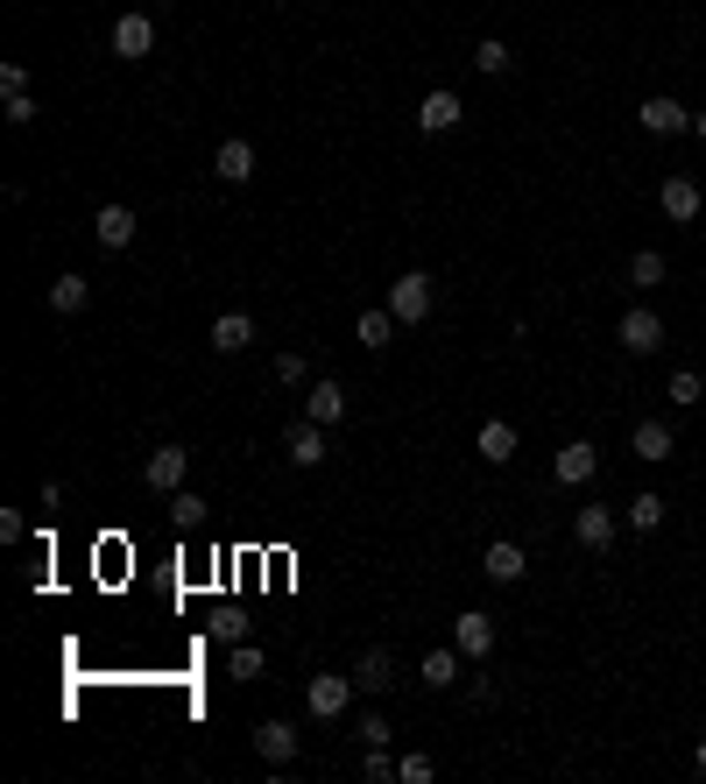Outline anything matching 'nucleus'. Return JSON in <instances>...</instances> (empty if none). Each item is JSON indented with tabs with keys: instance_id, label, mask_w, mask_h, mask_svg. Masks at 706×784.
I'll return each mask as SVG.
<instances>
[{
	"instance_id": "a19ab883",
	"label": "nucleus",
	"mask_w": 706,
	"mask_h": 784,
	"mask_svg": "<svg viewBox=\"0 0 706 784\" xmlns=\"http://www.w3.org/2000/svg\"><path fill=\"white\" fill-rule=\"evenodd\" d=\"M156 8H170V0H156Z\"/></svg>"
},
{
	"instance_id": "2eb2a0df",
	"label": "nucleus",
	"mask_w": 706,
	"mask_h": 784,
	"mask_svg": "<svg viewBox=\"0 0 706 784\" xmlns=\"http://www.w3.org/2000/svg\"><path fill=\"white\" fill-rule=\"evenodd\" d=\"M460 658H467L460 643H438V650H424V664H417V679H424L431 693H446V685L460 679Z\"/></svg>"
},
{
	"instance_id": "1a4fd4ad",
	"label": "nucleus",
	"mask_w": 706,
	"mask_h": 784,
	"mask_svg": "<svg viewBox=\"0 0 706 784\" xmlns=\"http://www.w3.org/2000/svg\"><path fill=\"white\" fill-rule=\"evenodd\" d=\"M636 121L651 128V135H685V128H693V113H685L672 92H657V100H643V106H636Z\"/></svg>"
},
{
	"instance_id": "2f4dec72",
	"label": "nucleus",
	"mask_w": 706,
	"mask_h": 784,
	"mask_svg": "<svg viewBox=\"0 0 706 784\" xmlns=\"http://www.w3.org/2000/svg\"><path fill=\"white\" fill-rule=\"evenodd\" d=\"M226 672H234V679H262V650H255V643H234V658H226Z\"/></svg>"
},
{
	"instance_id": "9d476101",
	"label": "nucleus",
	"mask_w": 706,
	"mask_h": 784,
	"mask_svg": "<svg viewBox=\"0 0 706 784\" xmlns=\"http://www.w3.org/2000/svg\"><path fill=\"white\" fill-rule=\"evenodd\" d=\"M354 685H360V693H389V685H396V658H389L381 643H368V650L354 658Z\"/></svg>"
},
{
	"instance_id": "e433bc0d",
	"label": "nucleus",
	"mask_w": 706,
	"mask_h": 784,
	"mask_svg": "<svg viewBox=\"0 0 706 784\" xmlns=\"http://www.w3.org/2000/svg\"><path fill=\"white\" fill-rule=\"evenodd\" d=\"M22 530H29V516H22V509H0V538L14 544V538H22Z\"/></svg>"
},
{
	"instance_id": "4468645a",
	"label": "nucleus",
	"mask_w": 706,
	"mask_h": 784,
	"mask_svg": "<svg viewBox=\"0 0 706 784\" xmlns=\"http://www.w3.org/2000/svg\"><path fill=\"white\" fill-rule=\"evenodd\" d=\"M156 50V22L149 14H121L113 22V57H149Z\"/></svg>"
},
{
	"instance_id": "bb28decb",
	"label": "nucleus",
	"mask_w": 706,
	"mask_h": 784,
	"mask_svg": "<svg viewBox=\"0 0 706 784\" xmlns=\"http://www.w3.org/2000/svg\"><path fill=\"white\" fill-rule=\"evenodd\" d=\"M170 523H177V530H198V523H205V495L177 488V495H170Z\"/></svg>"
},
{
	"instance_id": "39448f33",
	"label": "nucleus",
	"mask_w": 706,
	"mask_h": 784,
	"mask_svg": "<svg viewBox=\"0 0 706 784\" xmlns=\"http://www.w3.org/2000/svg\"><path fill=\"white\" fill-rule=\"evenodd\" d=\"M184 474H191V452L184 446H156V452H149V467H142V481L156 488V495H177Z\"/></svg>"
},
{
	"instance_id": "4c0bfd02",
	"label": "nucleus",
	"mask_w": 706,
	"mask_h": 784,
	"mask_svg": "<svg viewBox=\"0 0 706 784\" xmlns=\"http://www.w3.org/2000/svg\"><path fill=\"white\" fill-rule=\"evenodd\" d=\"M241 629H247L241 615H219V622H213V637H219V643H241Z\"/></svg>"
},
{
	"instance_id": "7c9ffc66",
	"label": "nucleus",
	"mask_w": 706,
	"mask_h": 784,
	"mask_svg": "<svg viewBox=\"0 0 706 784\" xmlns=\"http://www.w3.org/2000/svg\"><path fill=\"white\" fill-rule=\"evenodd\" d=\"M431 777H438L431 756H396V784H431Z\"/></svg>"
},
{
	"instance_id": "412c9836",
	"label": "nucleus",
	"mask_w": 706,
	"mask_h": 784,
	"mask_svg": "<svg viewBox=\"0 0 706 784\" xmlns=\"http://www.w3.org/2000/svg\"><path fill=\"white\" fill-rule=\"evenodd\" d=\"M92 234H100V247H127V241H135V213H127V205H100Z\"/></svg>"
},
{
	"instance_id": "f3484780",
	"label": "nucleus",
	"mask_w": 706,
	"mask_h": 784,
	"mask_svg": "<svg viewBox=\"0 0 706 784\" xmlns=\"http://www.w3.org/2000/svg\"><path fill=\"white\" fill-rule=\"evenodd\" d=\"M255 756L262 763H297V729H290V721H262V729H255Z\"/></svg>"
},
{
	"instance_id": "f704fd0d",
	"label": "nucleus",
	"mask_w": 706,
	"mask_h": 784,
	"mask_svg": "<svg viewBox=\"0 0 706 784\" xmlns=\"http://www.w3.org/2000/svg\"><path fill=\"white\" fill-rule=\"evenodd\" d=\"M354 735H360V750H375V742H389V721H381V714H360Z\"/></svg>"
},
{
	"instance_id": "c756f323",
	"label": "nucleus",
	"mask_w": 706,
	"mask_h": 784,
	"mask_svg": "<svg viewBox=\"0 0 706 784\" xmlns=\"http://www.w3.org/2000/svg\"><path fill=\"white\" fill-rule=\"evenodd\" d=\"M360 771H368V784H396V756H389V742H375V750L360 756Z\"/></svg>"
},
{
	"instance_id": "393cba45",
	"label": "nucleus",
	"mask_w": 706,
	"mask_h": 784,
	"mask_svg": "<svg viewBox=\"0 0 706 784\" xmlns=\"http://www.w3.org/2000/svg\"><path fill=\"white\" fill-rule=\"evenodd\" d=\"M396 325H403V318H396V312H360V325H354V333H360V347H389V339H396Z\"/></svg>"
},
{
	"instance_id": "c9c22d12",
	"label": "nucleus",
	"mask_w": 706,
	"mask_h": 784,
	"mask_svg": "<svg viewBox=\"0 0 706 784\" xmlns=\"http://www.w3.org/2000/svg\"><path fill=\"white\" fill-rule=\"evenodd\" d=\"M0 92H29V64H14V57H8V64H0Z\"/></svg>"
},
{
	"instance_id": "ddd939ff",
	"label": "nucleus",
	"mask_w": 706,
	"mask_h": 784,
	"mask_svg": "<svg viewBox=\"0 0 706 784\" xmlns=\"http://www.w3.org/2000/svg\"><path fill=\"white\" fill-rule=\"evenodd\" d=\"M304 417H311V425H339V417H347V389H339V381L326 375V381H311V396H304Z\"/></svg>"
},
{
	"instance_id": "cd10ccee",
	"label": "nucleus",
	"mask_w": 706,
	"mask_h": 784,
	"mask_svg": "<svg viewBox=\"0 0 706 784\" xmlns=\"http://www.w3.org/2000/svg\"><path fill=\"white\" fill-rule=\"evenodd\" d=\"M657 523H664V495L643 488L636 502H628V530H657Z\"/></svg>"
},
{
	"instance_id": "423d86ee",
	"label": "nucleus",
	"mask_w": 706,
	"mask_h": 784,
	"mask_svg": "<svg viewBox=\"0 0 706 784\" xmlns=\"http://www.w3.org/2000/svg\"><path fill=\"white\" fill-rule=\"evenodd\" d=\"M460 92L452 85H438V92H424V106H417V128H424V135H452V128H460Z\"/></svg>"
},
{
	"instance_id": "dca6fc26",
	"label": "nucleus",
	"mask_w": 706,
	"mask_h": 784,
	"mask_svg": "<svg viewBox=\"0 0 706 784\" xmlns=\"http://www.w3.org/2000/svg\"><path fill=\"white\" fill-rule=\"evenodd\" d=\"M213 177L219 184H247V177H255V142H219V156H213Z\"/></svg>"
},
{
	"instance_id": "6e6552de",
	"label": "nucleus",
	"mask_w": 706,
	"mask_h": 784,
	"mask_svg": "<svg viewBox=\"0 0 706 784\" xmlns=\"http://www.w3.org/2000/svg\"><path fill=\"white\" fill-rule=\"evenodd\" d=\"M283 452H290V467H318V460H326V425L297 417V425L283 431Z\"/></svg>"
},
{
	"instance_id": "aec40b11",
	"label": "nucleus",
	"mask_w": 706,
	"mask_h": 784,
	"mask_svg": "<svg viewBox=\"0 0 706 784\" xmlns=\"http://www.w3.org/2000/svg\"><path fill=\"white\" fill-rule=\"evenodd\" d=\"M473 446H481V460L509 467V460H516V425H509V417H488V425H481V438H473Z\"/></svg>"
},
{
	"instance_id": "f03ea898",
	"label": "nucleus",
	"mask_w": 706,
	"mask_h": 784,
	"mask_svg": "<svg viewBox=\"0 0 706 784\" xmlns=\"http://www.w3.org/2000/svg\"><path fill=\"white\" fill-rule=\"evenodd\" d=\"M601 467V446H586V438H572V446H559V460H551V481L559 488H586Z\"/></svg>"
},
{
	"instance_id": "72a5a7b5",
	"label": "nucleus",
	"mask_w": 706,
	"mask_h": 784,
	"mask_svg": "<svg viewBox=\"0 0 706 784\" xmlns=\"http://www.w3.org/2000/svg\"><path fill=\"white\" fill-rule=\"evenodd\" d=\"M276 381H283V389H304V381H311V368H304V354H283V360H276Z\"/></svg>"
},
{
	"instance_id": "f8f14e48",
	"label": "nucleus",
	"mask_w": 706,
	"mask_h": 784,
	"mask_svg": "<svg viewBox=\"0 0 706 784\" xmlns=\"http://www.w3.org/2000/svg\"><path fill=\"white\" fill-rule=\"evenodd\" d=\"M452 643H460L467 658H494V615H481V608H467V615L452 622Z\"/></svg>"
},
{
	"instance_id": "ea45409f",
	"label": "nucleus",
	"mask_w": 706,
	"mask_h": 784,
	"mask_svg": "<svg viewBox=\"0 0 706 784\" xmlns=\"http://www.w3.org/2000/svg\"><path fill=\"white\" fill-rule=\"evenodd\" d=\"M693 135H699V142H706V113H693Z\"/></svg>"
},
{
	"instance_id": "5701e85b",
	"label": "nucleus",
	"mask_w": 706,
	"mask_h": 784,
	"mask_svg": "<svg viewBox=\"0 0 706 784\" xmlns=\"http://www.w3.org/2000/svg\"><path fill=\"white\" fill-rule=\"evenodd\" d=\"M85 304H92V283H85V276H57V283H50V312L71 318V312H85Z\"/></svg>"
},
{
	"instance_id": "473e14b6",
	"label": "nucleus",
	"mask_w": 706,
	"mask_h": 784,
	"mask_svg": "<svg viewBox=\"0 0 706 784\" xmlns=\"http://www.w3.org/2000/svg\"><path fill=\"white\" fill-rule=\"evenodd\" d=\"M0 113H8V128H29V121H35V113H43V106H35L29 92H8V106H0Z\"/></svg>"
},
{
	"instance_id": "20e7f679",
	"label": "nucleus",
	"mask_w": 706,
	"mask_h": 784,
	"mask_svg": "<svg viewBox=\"0 0 706 784\" xmlns=\"http://www.w3.org/2000/svg\"><path fill=\"white\" fill-rule=\"evenodd\" d=\"M304 706H311L318 721H339L354 706V679H332V672H318L311 685H304Z\"/></svg>"
},
{
	"instance_id": "9b49d317",
	"label": "nucleus",
	"mask_w": 706,
	"mask_h": 784,
	"mask_svg": "<svg viewBox=\"0 0 706 784\" xmlns=\"http://www.w3.org/2000/svg\"><path fill=\"white\" fill-rule=\"evenodd\" d=\"M481 572H488V580H502V587H516L523 572H530V559H523V544H516V538H494V544H488V559H481Z\"/></svg>"
},
{
	"instance_id": "58836bf2",
	"label": "nucleus",
	"mask_w": 706,
	"mask_h": 784,
	"mask_svg": "<svg viewBox=\"0 0 706 784\" xmlns=\"http://www.w3.org/2000/svg\"><path fill=\"white\" fill-rule=\"evenodd\" d=\"M693 771H699V777H706V742H699V750H693Z\"/></svg>"
},
{
	"instance_id": "a211bd4d",
	"label": "nucleus",
	"mask_w": 706,
	"mask_h": 784,
	"mask_svg": "<svg viewBox=\"0 0 706 784\" xmlns=\"http://www.w3.org/2000/svg\"><path fill=\"white\" fill-rule=\"evenodd\" d=\"M657 205H664V220H699V184L693 177H664V191H657Z\"/></svg>"
},
{
	"instance_id": "0eeeda50",
	"label": "nucleus",
	"mask_w": 706,
	"mask_h": 784,
	"mask_svg": "<svg viewBox=\"0 0 706 784\" xmlns=\"http://www.w3.org/2000/svg\"><path fill=\"white\" fill-rule=\"evenodd\" d=\"M628 452H636V460H651V467H664L678 452V438H672V425H664V417H643L636 431H628Z\"/></svg>"
},
{
	"instance_id": "4be33fe9",
	"label": "nucleus",
	"mask_w": 706,
	"mask_h": 784,
	"mask_svg": "<svg viewBox=\"0 0 706 784\" xmlns=\"http://www.w3.org/2000/svg\"><path fill=\"white\" fill-rule=\"evenodd\" d=\"M572 538H580L586 551H601L607 538H615V516H607V509H580V516H572Z\"/></svg>"
},
{
	"instance_id": "f257e3e1",
	"label": "nucleus",
	"mask_w": 706,
	"mask_h": 784,
	"mask_svg": "<svg viewBox=\"0 0 706 784\" xmlns=\"http://www.w3.org/2000/svg\"><path fill=\"white\" fill-rule=\"evenodd\" d=\"M431 304H438V283H431L424 269H403V276L389 283V312L403 318V325H424V318H431Z\"/></svg>"
},
{
	"instance_id": "a878e982",
	"label": "nucleus",
	"mask_w": 706,
	"mask_h": 784,
	"mask_svg": "<svg viewBox=\"0 0 706 784\" xmlns=\"http://www.w3.org/2000/svg\"><path fill=\"white\" fill-rule=\"evenodd\" d=\"M509 64H516V57H509V43H502V35H488V43H473V71H488V79H502Z\"/></svg>"
},
{
	"instance_id": "b1692460",
	"label": "nucleus",
	"mask_w": 706,
	"mask_h": 784,
	"mask_svg": "<svg viewBox=\"0 0 706 784\" xmlns=\"http://www.w3.org/2000/svg\"><path fill=\"white\" fill-rule=\"evenodd\" d=\"M664 283V255L657 247H636V255H628V291H657Z\"/></svg>"
},
{
	"instance_id": "6ab92c4d",
	"label": "nucleus",
	"mask_w": 706,
	"mask_h": 784,
	"mask_svg": "<svg viewBox=\"0 0 706 784\" xmlns=\"http://www.w3.org/2000/svg\"><path fill=\"white\" fill-rule=\"evenodd\" d=\"M247 347H255V318H247V312L213 318V354H247Z\"/></svg>"
},
{
	"instance_id": "c85d7f7f",
	"label": "nucleus",
	"mask_w": 706,
	"mask_h": 784,
	"mask_svg": "<svg viewBox=\"0 0 706 784\" xmlns=\"http://www.w3.org/2000/svg\"><path fill=\"white\" fill-rule=\"evenodd\" d=\"M664 396H672V404H678V410H693V404H699V396H706V381H699L693 368H678V375H672V389H664Z\"/></svg>"
},
{
	"instance_id": "7ed1b4c3",
	"label": "nucleus",
	"mask_w": 706,
	"mask_h": 784,
	"mask_svg": "<svg viewBox=\"0 0 706 784\" xmlns=\"http://www.w3.org/2000/svg\"><path fill=\"white\" fill-rule=\"evenodd\" d=\"M615 339L628 354H657L664 347V318L651 312V304H636V312H622V325H615Z\"/></svg>"
}]
</instances>
